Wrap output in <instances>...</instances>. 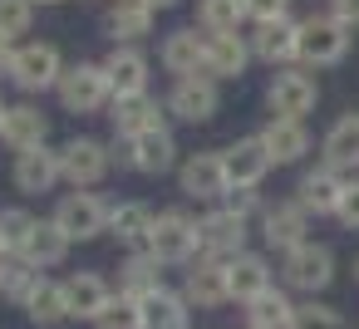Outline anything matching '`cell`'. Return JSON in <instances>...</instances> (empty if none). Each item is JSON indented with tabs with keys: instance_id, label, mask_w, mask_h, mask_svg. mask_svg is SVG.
<instances>
[{
	"instance_id": "1",
	"label": "cell",
	"mask_w": 359,
	"mask_h": 329,
	"mask_svg": "<svg viewBox=\"0 0 359 329\" xmlns=\"http://www.w3.org/2000/svg\"><path fill=\"white\" fill-rule=\"evenodd\" d=\"M280 280H285L290 290H300V295L315 300L320 290L334 285V251L320 246V241H305V246L285 251V255H280Z\"/></svg>"
},
{
	"instance_id": "2",
	"label": "cell",
	"mask_w": 359,
	"mask_h": 329,
	"mask_svg": "<svg viewBox=\"0 0 359 329\" xmlns=\"http://www.w3.org/2000/svg\"><path fill=\"white\" fill-rule=\"evenodd\" d=\"M349 35L354 30H344L339 20L310 15V20H300V50H295V59H305L310 69H330V64H339L349 55Z\"/></svg>"
},
{
	"instance_id": "3",
	"label": "cell",
	"mask_w": 359,
	"mask_h": 329,
	"mask_svg": "<svg viewBox=\"0 0 359 329\" xmlns=\"http://www.w3.org/2000/svg\"><path fill=\"white\" fill-rule=\"evenodd\" d=\"M148 251L163 260V265H177V260H192L202 251V231L187 211H163L153 221V236H148Z\"/></svg>"
},
{
	"instance_id": "4",
	"label": "cell",
	"mask_w": 359,
	"mask_h": 329,
	"mask_svg": "<svg viewBox=\"0 0 359 329\" xmlns=\"http://www.w3.org/2000/svg\"><path fill=\"white\" fill-rule=\"evenodd\" d=\"M266 104H271L276 118H305V113L320 104V84H315V74H305V69H280V74L271 79V89H266Z\"/></svg>"
},
{
	"instance_id": "5",
	"label": "cell",
	"mask_w": 359,
	"mask_h": 329,
	"mask_svg": "<svg viewBox=\"0 0 359 329\" xmlns=\"http://www.w3.org/2000/svg\"><path fill=\"white\" fill-rule=\"evenodd\" d=\"M109 94H114V89H109L104 64H74V69H65V79H60V104H65L69 113H94Z\"/></svg>"
},
{
	"instance_id": "6",
	"label": "cell",
	"mask_w": 359,
	"mask_h": 329,
	"mask_svg": "<svg viewBox=\"0 0 359 329\" xmlns=\"http://www.w3.org/2000/svg\"><path fill=\"white\" fill-rule=\"evenodd\" d=\"M310 211L300 206V202H276V206H266L261 211V236H266V246L271 251H295V246H305L310 236Z\"/></svg>"
},
{
	"instance_id": "7",
	"label": "cell",
	"mask_w": 359,
	"mask_h": 329,
	"mask_svg": "<svg viewBox=\"0 0 359 329\" xmlns=\"http://www.w3.org/2000/svg\"><path fill=\"white\" fill-rule=\"evenodd\" d=\"M55 226H60L69 241H94V236L109 226V206H104L94 192H74V197H65V202H60Z\"/></svg>"
},
{
	"instance_id": "8",
	"label": "cell",
	"mask_w": 359,
	"mask_h": 329,
	"mask_svg": "<svg viewBox=\"0 0 359 329\" xmlns=\"http://www.w3.org/2000/svg\"><path fill=\"white\" fill-rule=\"evenodd\" d=\"M222 162H226V182H231V187H246V192H256L261 177L276 167L261 138H241V143H231V148L222 153Z\"/></svg>"
},
{
	"instance_id": "9",
	"label": "cell",
	"mask_w": 359,
	"mask_h": 329,
	"mask_svg": "<svg viewBox=\"0 0 359 329\" xmlns=\"http://www.w3.org/2000/svg\"><path fill=\"white\" fill-rule=\"evenodd\" d=\"M197 231H202V251L212 255V260H231V255H241V246H246V216H236V211H212V216H202L197 221Z\"/></svg>"
},
{
	"instance_id": "10",
	"label": "cell",
	"mask_w": 359,
	"mask_h": 329,
	"mask_svg": "<svg viewBox=\"0 0 359 329\" xmlns=\"http://www.w3.org/2000/svg\"><path fill=\"white\" fill-rule=\"evenodd\" d=\"M182 300L187 304H197V309H222L226 300H231V290H226V260H192V270H187V285H182Z\"/></svg>"
},
{
	"instance_id": "11",
	"label": "cell",
	"mask_w": 359,
	"mask_h": 329,
	"mask_svg": "<svg viewBox=\"0 0 359 329\" xmlns=\"http://www.w3.org/2000/svg\"><path fill=\"white\" fill-rule=\"evenodd\" d=\"M271 285H276V275H271V260H266V255L241 251V255H231V260H226V290H231V300L251 304V300H256V295H266Z\"/></svg>"
},
{
	"instance_id": "12",
	"label": "cell",
	"mask_w": 359,
	"mask_h": 329,
	"mask_svg": "<svg viewBox=\"0 0 359 329\" xmlns=\"http://www.w3.org/2000/svg\"><path fill=\"white\" fill-rule=\"evenodd\" d=\"M11 79H15L20 89H50V84H60V79H65L60 50H55V45H25V50H15Z\"/></svg>"
},
{
	"instance_id": "13",
	"label": "cell",
	"mask_w": 359,
	"mask_h": 329,
	"mask_svg": "<svg viewBox=\"0 0 359 329\" xmlns=\"http://www.w3.org/2000/svg\"><path fill=\"white\" fill-rule=\"evenodd\" d=\"M344 177L334 172V167H315V172H305L300 177V187H295V202L310 211V216H334L339 211V197H344Z\"/></svg>"
},
{
	"instance_id": "14",
	"label": "cell",
	"mask_w": 359,
	"mask_h": 329,
	"mask_svg": "<svg viewBox=\"0 0 359 329\" xmlns=\"http://www.w3.org/2000/svg\"><path fill=\"white\" fill-rule=\"evenodd\" d=\"M168 108H172L177 118H187V123H207V118L217 113V84H212L207 74H187V79H177Z\"/></svg>"
},
{
	"instance_id": "15",
	"label": "cell",
	"mask_w": 359,
	"mask_h": 329,
	"mask_svg": "<svg viewBox=\"0 0 359 329\" xmlns=\"http://www.w3.org/2000/svg\"><path fill=\"white\" fill-rule=\"evenodd\" d=\"M256 138L266 143V153H271V162H276V167L300 162V158L310 153V133H305V123H300V118H271Z\"/></svg>"
},
{
	"instance_id": "16",
	"label": "cell",
	"mask_w": 359,
	"mask_h": 329,
	"mask_svg": "<svg viewBox=\"0 0 359 329\" xmlns=\"http://www.w3.org/2000/svg\"><path fill=\"white\" fill-rule=\"evenodd\" d=\"M60 172H65L74 187H94V182L109 172V153H104V143H94V138H74V143L60 153Z\"/></svg>"
},
{
	"instance_id": "17",
	"label": "cell",
	"mask_w": 359,
	"mask_h": 329,
	"mask_svg": "<svg viewBox=\"0 0 359 329\" xmlns=\"http://www.w3.org/2000/svg\"><path fill=\"white\" fill-rule=\"evenodd\" d=\"M182 192H187V197H202V202L226 197L231 182H226L222 153H197V158H187V167H182Z\"/></svg>"
},
{
	"instance_id": "18",
	"label": "cell",
	"mask_w": 359,
	"mask_h": 329,
	"mask_svg": "<svg viewBox=\"0 0 359 329\" xmlns=\"http://www.w3.org/2000/svg\"><path fill=\"white\" fill-rule=\"evenodd\" d=\"M320 153H325V167H334L339 177L354 172L359 167V113L334 118L330 133H325V143H320Z\"/></svg>"
},
{
	"instance_id": "19",
	"label": "cell",
	"mask_w": 359,
	"mask_h": 329,
	"mask_svg": "<svg viewBox=\"0 0 359 329\" xmlns=\"http://www.w3.org/2000/svg\"><path fill=\"white\" fill-rule=\"evenodd\" d=\"M246 59H251V45L241 35H207V64H202V74L207 79H241Z\"/></svg>"
},
{
	"instance_id": "20",
	"label": "cell",
	"mask_w": 359,
	"mask_h": 329,
	"mask_svg": "<svg viewBox=\"0 0 359 329\" xmlns=\"http://www.w3.org/2000/svg\"><path fill=\"white\" fill-rule=\"evenodd\" d=\"M295 50H300L295 20H271V25H256V35H251V55L266 64H285V59H295Z\"/></svg>"
},
{
	"instance_id": "21",
	"label": "cell",
	"mask_w": 359,
	"mask_h": 329,
	"mask_svg": "<svg viewBox=\"0 0 359 329\" xmlns=\"http://www.w3.org/2000/svg\"><path fill=\"white\" fill-rule=\"evenodd\" d=\"M163 260L153 255V251H138V255H128L123 260V270H118V295L123 300H148L153 290H163V270H158Z\"/></svg>"
},
{
	"instance_id": "22",
	"label": "cell",
	"mask_w": 359,
	"mask_h": 329,
	"mask_svg": "<svg viewBox=\"0 0 359 329\" xmlns=\"http://www.w3.org/2000/svg\"><path fill=\"white\" fill-rule=\"evenodd\" d=\"M65 295H69V314L74 319H99L104 309H109V285L94 275V270H79V275H69L65 280Z\"/></svg>"
},
{
	"instance_id": "23",
	"label": "cell",
	"mask_w": 359,
	"mask_h": 329,
	"mask_svg": "<svg viewBox=\"0 0 359 329\" xmlns=\"http://www.w3.org/2000/svg\"><path fill=\"white\" fill-rule=\"evenodd\" d=\"M104 74H109V89H114L118 99H133V94H143V84H148V59H143L138 50H114V55L104 59Z\"/></svg>"
},
{
	"instance_id": "24",
	"label": "cell",
	"mask_w": 359,
	"mask_h": 329,
	"mask_svg": "<svg viewBox=\"0 0 359 329\" xmlns=\"http://www.w3.org/2000/svg\"><path fill=\"white\" fill-rule=\"evenodd\" d=\"M45 133H50V123H45V113H40V108H30V104L11 108V113H6V128H0V138H6L15 153L45 148Z\"/></svg>"
},
{
	"instance_id": "25",
	"label": "cell",
	"mask_w": 359,
	"mask_h": 329,
	"mask_svg": "<svg viewBox=\"0 0 359 329\" xmlns=\"http://www.w3.org/2000/svg\"><path fill=\"white\" fill-rule=\"evenodd\" d=\"M163 64H168L177 79L197 74V69L207 64V40H197V30H172V35L163 40Z\"/></svg>"
},
{
	"instance_id": "26",
	"label": "cell",
	"mask_w": 359,
	"mask_h": 329,
	"mask_svg": "<svg viewBox=\"0 0 359 329\" xmlns=\"http://www.w3.org/2000/svg\"><path fill=\"white\" fill-rule=\"evenodd\" d=\"M55 177H65L60 172V153H45V148L20 153V162H15V187L20 192H50Z\"/></svg>"
},
{
	"instance_id": "27",
	"label": "cell",
	"mask_w": 359,
	"mask_h": 329,
	"mask_svg": "<svg viewBox=\"0 0 359 329\" xmlns=\"http://www.w3.org/2000/svg\"><path fill=\"white\" fill-rule=\"evenodd\" d=\"M114 128H118L123 138H138V133L163 128V113H158V104L143 99V94H133V99H114Z\"/></svg>"
},
{
	"instance_id": "28",
	"label": "cell",
	"mask_w": 359,
	"mask_h": 329,
	"mask_svg": "<svg viewBox=\"0 0 359 329\" xmlns=\"http://www.w3.org/2000/svg\"><path fill=\"white\" fill-rule=\"evenodd\" d=\"M290 319H295V304H290V295L276 290V285L246 304V329H290Z\"/></svg>"
},
{
	"instance_id": "29",
	"label": "cell",
	"mask_w": 359,
	"mask_h": 329,
	"mask_svg": "<svg viewBox=\"0 0 359 329\" xmlns=\"http://www.w3.org/2000/svg\"><path fill=\"white\" fill-rule=\"evenodd\" d=\"M143 329H187V300L172 290H153L148 300H138Z\"/></svg>"
},
{
	"instance_id": "30",
	"label": "cell",
	"mask_w": 359,
	"mask_h": 329,
	"mask_svg": "<svg viewBox=\"0 0 359 329\" xmlns=\"http://www.w3.org/2000/svg\"><path fill=\"white\" fill-rule=\"evenodd\" d=\"M65 251H69V236L55 226V221H35V231H30V241H25V260L40 270V265H60L65 260Z\"/></svg>"
},
{
	"instance_id": "31",
	"label": "cell",
	"mask_w": 359,
	"mask_h": 329,
	"mask_svg": "<svg viewBox=\"0 0 359 329\" xmlns=\"http://www.w3.org/2000/svg\"><path fill=\"white\" fill-rule=\"evenodd\" d=\"M172 133L168 128H153V133H138L133 138V167L138 172H168L172 167Z\"/></svg>"
},
{
	"instance_id": "32",
	"label": "cell",
	"mask_w": 359,
	"mask_h": 329,
	"mask_svg": "<svg viewBox=\"0 0 359 329\" xmlns=\"http://www.w3.org/2000/svg\"><path fill=\"white\" fill-rule=\"evenodd\" d=\"M25 314L35 319V324H65L69 319V295H65V285L60 280H40L35 285V295H30V304H25Z\"/></svg>"
},
{
	"instance_id": "33",
	"label": "cell",
	"mask_w": 359,
	"mask_h": 329,
	"mask_svg": "<svg viewBox=\"0 0 359 329\" xmlns=\"http://www.w3.org/2000/svg\"><path fill=\"white\" fill-rule=\"evenodd\" d=\"M109 231H114L118 241H128V246H143V241L153 236V211H148L143 202H123V206L109 211Z\"/></svg>"
},
{
	"instance_id": "34",
	"label": "cell",
	"mask_w": 359,
	"mask_h": 329,
	"mask_svg": "<svg viewBox=\"0 0 359 329\" xmlns=\"http://www.w3.org/2000/svg\"><path fill=\"white\" fill-rule=\"evenodd\" d=\"M197 20H202L212 35H236V25L246 20V0H202Z\"/></svg>"
},
{
	"instance_id": "35",
	"label": "cell",
	"mask_w": 359,
	"mask_h": 329,
	"mask_svg": "<svg viewBox=\"0 0 359 329\" xmlns=\"http://www.w3.org/2000/svg\"><path fill=\"white\" fill-rule=\"evenodd\" d=\"M109 30L123 35V40L148 35V30H153V6H148V0H123V6L109 15Z\"/></svg>"
},
{
	"instance_id": "36",
	"label": "cell",
	"mask_w": 359,
	"mask_h": 329,
	"mask_svg": "<svg viewBox=\"0 0 359 329\" xmlns=\"http://www.w3.org/2000/svg\"><path fill=\"white\" fill-rule=\"evenodd\" d=\"M30 231H35V216L30 211H20V206L0 211V255H20L25 241H30Z\"/></svg>"
},
{
	"instance_id": "37",
	"label": "cell",
	"mask_w": 359,
	"mask_h": 329,
	"mask_svg": "<svg viewBox=\"0 0 359 329\" xmlns=\"http://www.w3.org/2000/svg\"><path fill=\"white\" fill-rule=\"evenodd\" d=\"M290 329H349V324H344V314H339L334 304L305 300V304H295V319H290Z\"/></svg>"
},
{
	"instance_id": "38",
	"label": "cell",
	"mask_w": 359,
	"mask_h": 329,
	"mask_svg": "<svg viewBox=\"0 0 359 329\" xmlns=\"http://www.w3.org/2000/svg\"><path fill=\"white\" fill-rule=\"evenodd\" d=\"M30 15H35V0H0V40H15L30 30Z\"/></svg>"
},
{
	"instance_id": "39",
	"label": "cell",
	"mask_w": 359,
	"mask_h": 329,
	"mask_svg": "<svg viewBox=\"0 0 359 329\" xmlns=\"http://www.w3.org/2000/svg\"><path fill=\"white\" fill-rule=\"evenodd\" d=\"M94 329H143V314H138V304L133 300H109V309L94 319Z\"/></svg>"
},
{
	"instance_id": "40",
	"label": "cell",
	"mask_w": 359,
	"mask_h": 329,
	"mask_svg": "<svg viewBox=\"0 0 359 329\" xmlns=\"http://www.w3.org/2000/svg\"><path fill=\"white\" fill-rule=\"evenodd\" d=\"M246 15H251L256 25L285 20V15H290V0H246Z\"/></svg>"
},
{
	"instance_id": "41",
	"label": "cell",
	"mask_w": 359,
	"mask_h": 329,
	"mask_svg": "<svg viewBox=\"0 0 359 329\" xmlns=\"http://www.w3.org/2000/svg\"><path fill=\"white\" fill-rule=\"evenodd\" d=\"M339 226H349V231H359V182H349L344 187V197H339Z\"/></svg>"
},
{
	"instance_id": "42",
	"label": "cell",
	"mask_w": 359,
	"mask_h": 329,
	"mask_svg": "<svg viewBox=\"0 0 359 329\" xmlns=\"http://www.w3.org/2000/svg\"><path fill=\"white\" fill-rule=\"evenodd\" d=\"M330 20H339L344 30H359V0H330Z\"/></svg>"
},
{
	"instance_id": "43",
	"label": "cell",
	"mask_w": 359,
	"mask_h": 329,
	"mask_svg": "<svg viewBox=\"0 0 359 329\" xmlns=\"http://www.w3.org/2000/svg\"><path fill=\"white\" fill-rule=\"evenodd\" d=\"M226 211H236V216H251V211H256V192H246V187H231V192H226Z\"/></svg>"
},
{
	"instance_id": "44",
	"label": "cell",
	"mask_w": 359,
	"mask_h": 329,
	"mask_svg": "<svg viewBox=\"0 0 359 329\" xmlns=\"http://www.w3.org/2000/svg\"><path fill=\"white\" fill-rule=\"evenodd\" d=\"M0 69H6V74L15 69V55H11V40H0Z\"/></svg>"
},
{
	"instance_id": "45",
	"label": "cell",
	"mask_w": 359,
	"mask_h": 329,
	"mask_svg": "<svg viewBox=\"0 0 359 329\" xmlns=\"http://www.w3.org/2000/svg\"><path fill=\"white\" fill-rule=\"evenodd\" d=\"M148 6H153V10H168V6H177V0H148Z\"/></svg>"
},
{
	"instance_id": "46",
	"label": "cell",
	"mask_w": 359,
	"mask_h": 329,
	"mask_svg": "<svg viewBox=\"0 0 359 329\" xmlns=\"http://www.w3.org/2000/svg\"><path fill=\"white\" fill-rule=\"evenodd\" d=\"M6 113H11V108H6V104H0V128H6Z\"/></svg>"
},
{
	"instance_id": "47",
	"label": "cell",
	"mask_w": 359,
	"mask_h": 329,
	"mask_svg": "<svg viewBox=\"0 0 359 329\" xmlns=\"http://www.w3.org/2000/svg\"><path fill=\"white\" fill-rule=\"evenodd\" d=\"M354 285H359V255H354Z\"/></svg>"
},
{
	"instance_id": "48",
	"label": "cell",
	"mask_w": 359,
	"mask_h": 329,
	"mask_svg": "<svg viewBox=\"0 0 359 329\" xmlns=\"http://www.w3.org/2000/svg\"><path fill=\"white\" fill-rule=\"evenodd\" d=\"M40 6H60V0H40Z\"/></svg>"
}]
</instances>
